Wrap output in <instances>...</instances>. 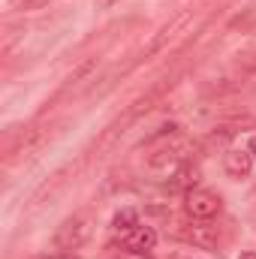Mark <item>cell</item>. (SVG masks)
<instances>
[{
	"mask_svg": "<svg viewBox=\"0 0 256 259\" xmlns=\"http://www.w3.org/2000/svg\"><path fill=\"white\" fill-rule=\"evenodd\" d=\"M247 151L253 154V160H256V136H253V139H250V145H247Z\"/></svg>",
	"mask_w": 256,
	"mask_h": 259,
	"instance_id": "obj_10",
	"label": "cell"
},
{
	"mask_svg": "<svg viewBox=\"0 0 256 259\" xmlns=\"http://www.w3.org/2000/svg\"><path fill=\"white\" fill-rule=\"evenodd\" d=\"M112 226H115L118 232H130V229H136V226H139V214H136V208H121V211L115 214Z\"/></svg>",
	"mask_w": 256,
	"mask_h": 259,
	"instance_id": "obj_9",
	"label": "cell"
},
{
	"mask_svg": "<svg viewBox=\"0 0 256 259\" xmlns=\"http://www.w3.org/2000/svg\"><path fill=\"white\" fill-rule=\"evenodd\" d=\"M184 211L190 214L193 220H211V217L220 214V199L214 193H208V190L193 187V190L184 193Z\"/></svg>",
	"mask_w": 256,
	"mask_h": 259,
	"instance_id": "obj_3",
	"label": "cell"
},
{
	"mask_svg": "<svg viewBox=\"0 0 256 259\" xmlns=\"http://www.w3.org/2000/svg\"><path fill=\"white\" fill-rule=\"evenodd\" d=\"M223 166H226V172L232 178H247L250 169H253V154L250 151H226Z\"/></svg>",
	"mask_w": 256,
	"mask_h": 259,
	"instance_id": "obj_4",
	"label": "cell"
},
{
	"mask_svg": "<svg viewBox=\"0 0 256 259\" xmlns=\"http://www.w3.org/2000/svg\"><path fill=\"white\" fill-rule=\"evenodd\" d=\"M199 184V169L193 163H184L172 172V187H181V190H193Z\"/></svg>",
	"mask_w": 256,
	"mask_h": 259,
	"instance_id": "obj_8",
	"label": "cell"
},
{
	"mask_svg": "<svg viewBox=\"0 0 256 259\" xmlns=\"http://www.w3.org/2000/svg\"><path fill=\"white\" fill-rule=\"evenodd\" d=\"M118 259H124V256H118Z\"/></svg>",
	"mask_w": 256,
	"mask_h": 259,
	"instance_id": "obj_12",
	"label": "cell"
},
{
	"mask_svg": "<svg viewBox=\"0 0 256 259\" xmlns=\"http://www.w3.org/2000/svg\"><path fill=\"white\" fill-rule=\"evenodd\" d=\"M190 151H193V145L187 139L172 136V139H166V145H160V148L148 157V166H151V169H160V172H175L178 166L190 163Z\"/></svg>",
	"mask_w": 256,
	"mask_h": 259,
	"instance_id": "obj_2",
	"label": "cell"
},
{
	"mask_svg": "<svg viewBox=\"0 0 256 259\" xmlns=\"http://www.w3.org/2000/svg\"><path fill=\"white\" fill-rule=\"evenodd\" d=\"M127 250H136V253H148V250H154V244H157V232H154V226H136V229H130L127 232Z\"/></svg>",
	"mask_w": 256,
	"mask_h": 259,
	"instance_id": "obj_5",
	"label": "cell"
},
{
	"mask_svg": "<svg viewBox=\"0 0 256 259\" xmlns=\"http://www.w3.org/2000/svg\"><path fill=\"white\" fill-rule=\"evenodd\" d=\"M238 259H256V253H253V250H247V253H241Z\"/></svg>",
	"mask_w": 256,
	"mask_h": 259,
	"instance_id": "obj_11",
	"label": "cell"
},
{
	"mask_svg": "<svg viewBox=\"0 0 256 259\" xmlns=\"http://www.w3.org/2000/svg\"><path fill=\"white\" fill-rule=\"evenodd\" d=\"M190 18H193V9H187V12H181V15H178V18H175L172 24H166V27H163V30H160V33H157V36L151 39V46H148V55L160 52V49L166 46V39H172V36H175V30H181V27H184V24H187Z\"/></svg>",
	"mask_w": 256,
	"mask_h": 259,
	"instance_id": "obj_7",
	"label": "cell"
},
{
	"mask_svg": "<svg viewBox=\"0 0 256 259\" xmlns=\"http://www.w3.org/2000/svg\"><path fill=\"white\" fill-rule=\"evenodd\" d=\"M178 235L190 244H199V247H214L217 244V232L211 226H202V223H187L178 229Z\"/></svg>",
	"mask_w": 256,
	"mask_h": 259,
	"instance_id": "obj_6",
	"label": "cell"
},
{
	"mask_svg": "<svg viewBox=\"0 0 256 259\" xmlns=\"http://www.w3.org/2000/svg\"><path fill=\"white\" fill-rule=\"evenodd\" d=\"M91 235H94V217L88 214V211H78V214H72V217H66L64 223L58 226V235H55V247L58 250H78V247H84L88 241H91Z\"/></svg>",
	"mask_w": 256,
	"mask_h": 259,
	"instance_id": "obj_1",
	"label": "cell"
}]
</instances>
